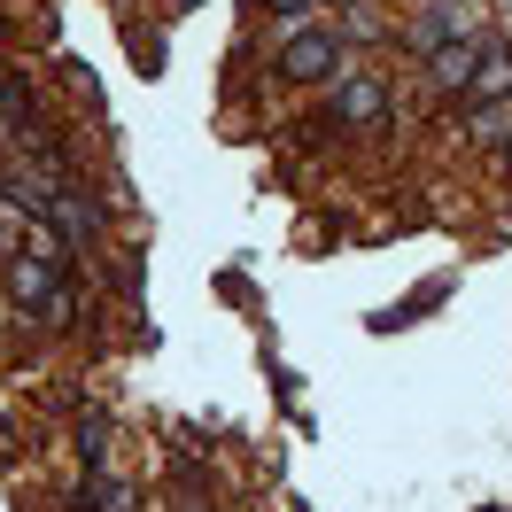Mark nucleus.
Instances as JSON below:
<instances>
[{"instance_id": "nucleus-1", "label": "nucleus", "mask_w": 512, "mask_h": 512, "mask_svg": "<svg viewBox=\"0 0 512 512\" xmlns=\"http://www.w3.org/2000/svg\"><path fill=\"white\" fill-rule=\"evenodd\" d=\"M350 39L334 32L326 16H311V24H295V32H272V55H264V78L280 86V94H326L342 70H350Z\"/></svg>"}, {"instance_id": "nucleus-2", "label": "nucleus", "mask_w": 512, "mask_h": 512, "mask_svg": "<svg viewBox=\"0 0 512 512\" xmlns=\"http://www.w3.org/2000/svg\"><path fill=\"white\" fill-rule=\"evenodd\" d=\"M396 78L373 63H350L334 86L319 94V125L326 132H357V140H373V132H396Z\"/></svg>"}, {"instance_id": "nucleus-3", "label": "nucleus", "mask_w": 512, "mask_h": 512, "mask_svg": "<svg viewBox=\"0 0 512 512\" xmlns=\"http://www.w3.org/2000/svg\"><path fill=\"white\" fill-rule=\"evenodd\" d=\"M47 233L63 241L70 256H86L94 264L109 241H117V210L101 202L94 171H70V179H47Z\"/></svg>"}, {"instance_id": "nucleus-4", "label": "nucleus", "mask_w": 512, "mask_h": 512, "mask_svg": "<svg viewBox=\"0 0 512 512\" xmlns=\"http://www.w3.org/2000/svg\"><path fill=\"white\" fill-rule=\"evenodd\" d=\"M63 443H70V466H78V474H101V466H117V412H109V396H86V404L70 412Z\"/></svg>"}, {"instance_id": "nucleus-5", "label": "nucleus", "mask_w": 512, "mask_h": 512, "mask_svg": "<svg viewBox=\"0 0 512 512\" xmlns=\"http://www.w3.org/2000/svg\"><path fill=\"white\" fill-rule=\"evenodd\" d=\"M39 117H47V86H39V70L32 63H8V70H0V156H8Z\"/></svg>"}, {"instance_id": "nucleus-6", "label": "nucleus", "mask_w": 512, "mask_h": 512, "mask_svg": "<svg viewBox=\"0 0 512 512\" xmlns=\"http://www.w3.org/2000/svg\"><path fill=\"white\" fill-rule=\"evenodd\" d=\"M63 512H140V481H132L125 466L70 474V481H63Z\"/></svg>"}, {"instance_id": "nucleus-7", "label": "nucleus", "mask_w": 512, "mask_h": 512, "mask_svg": "<svg viewBox=\"0 0 512 512\" xmlns=\"http://www.w3.org/2000/svg\"><path fill=\"white\" fill-rule=\"evenodd\" d=\"M489 101H512V32H505V24H497V32H481V47H474V86H466L458 109H489Z\"/></svg>"}, {"instance_id": "nucleus-8", "label": "nucleus", "mask_w": 512, "mask_h": 512, "mask_svg": "<svg viewBox=\"0 0 512 512\" xmlns=\"http://www.w3.org/2000/svg\"><path fill=\"white\" fill-rule=\"evenodd\" d=\"M474 47H481V39H458V47H435L427 63H412V70H419V94L458 109V101H466V86H474Z\"/></svg>"}, {"instance_id": "nucleus-9", "label": "nucleus", "mask_w": 512, "mask_h": 512, "mask_svg": "<svg viewBox=\"0 0 512 512\" xmlns=\"http://www.w3.org/2000/svg\"><path fill=\"white\" fill-rule=\"evenodd\" d=\"M326 24L350 39V55H365V47H396V16H388L381 0H334Z\"/></svg>"}, {"instance_id": "nucleus-10", "label": "nucleus", "mask_w": 512, "mask_h": 512, "mask_svg": "<svg viewBox=\"0 0 512 512\" xmlns=\"http://www.w3.org/2000/svg\"><path fill=\"white\" fill-rule=\"evenodd\" d=\"M94 264L109 272V288H117L125 311H148V249H140V241H109Z\"/></svg>"}, {"instance_id": "nucleus-11", "label": "nucleus", "mask_w": 512, "mask_h": 512, "mask_svg": "<svg viewBox=\"0 0 512 512\" xmlns=\"http://www.w3.org/2000/svg\"><path fill=\"white\" fill-rule=\"evenodd\" d=\"M319 8H334V0H249L256 24H272V32H295V24H311Z\"/></svg>"}, {"instance_id": "nucleus-12", "label": "nucleus", "mask_w": 512, "mask_h": 512, "mask_svg": "<svg viewBox=\"0 0 512 512\" xmlns=\"http://www.w3.org/2000/svg\"><path fill=\"white\" fill-rule=\"evenodd\" d=\"M497 171H505V179H512V132H505V140H497Z\"/></svg>"}, {"instance_id": "nucleus-13", "label": "nucleus", "mask_w": 512, "mask_h": 512, "mask_svg": "<svg viewBox=\"0 0 512 512\" xmlns=\"http://www.w3.org/2000/svg\"><path fill=\"white\" fill-rule=\"evenodd\" d=\"M8 249H16V241H8V225H0V256H8Z\"/></svg>"}, {"instance_id": "nucleus-14", "label": "nucleus", "mask_w": 512, "mask_h": 512, "mask_svg": "<svg viewBox=\"0 0 512 512\" xmlns=\"http://www.w3.org/2000/svg\"><path fill=\"white\" fill-rule=\"evenodd\" d=\"M225 512H233V505H225Z\"/></svg>"}, {"instance_id": "nucleus-15", "label": "nucleus", "mask_w": 512, "mask_h": 512, "mask_svg": "<svg viewBox=\"0 0 512 512\" xmlns=\"http://www.w3.org/2000/svg\"><path fill=\"white\" fill-rule=\"evenodd\" d=\"M505 32H512V24H505Z\"/></svg>"}]
</instances>
